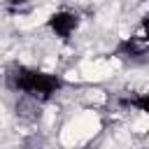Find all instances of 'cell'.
Here are the masks:
<instances>
[{
	"label": "cell",
	"mask_w": 149,
	"mask_h": 149,
	"mask_svg": "<svg viewBox=\"0 0 149 149\" xmlns=\"http://www.w3.org/2000/svg\"><path fill=\"white\" fill-rule=\"evenodd\" d=\"M7 86L14 91H23L26 95L42 102V100H49L61 88V79L56 74H47L40 70H28V68L14 65L7 72Z\"/></svg>",
	"instance_id": "obj_1"
},
{
	"label": "cell",
	"mask_w": 149,
	"mask_h": 149,
	"mask_svg": "<svg viewBox=\"0 0 149 149\" xmlns=\"http://www.w3.org/2000/svg\"><path fill=\"white\" fill-rule=\"evenodd\" d=\"M49 28L58 35V37H70L72 30L77 28V14L72 12H56L49 16Z\"/></svg>",
	"instance_id": "obj_2"
},
{
	"label": "cell",
	"mask_w": 149,
	"mask_h": 149,
	"mask_svg": "<svg viewBox=\"0 0 149 149\" xmlns=\"http://www.w3.org/2000/svg\"><path fill=\"white\" fill-rule=\"evenodd\" d=\"M119 54L123 58H142L147 54V35H144V26L140 28V33L130 40H123L119 44Z\"/></svg>",
	"instance_id": "obj_3"
},
{
	"label": "cell",
	"mask_w": 149,
	"mask_h": 149,
	"mask_svg": "<svg viewBox=\"0 0 149 149\" xmlns=\"http://www.w3.org/2000/svg\"><path fill=\"white\" fill-rule=\"evenodd\" d=\"M16 114L23 119V121H37L40 119V100L30 98V95H23L19 102H16Z\"/></svg>",
	"instance_id": "obj_4"
},
{
	"label": "cell",
	"mask_w": 149,
	"mask_h": 149,
	"mask_svg": "<svg viewBox=\"0 0 149 149\" xmlns=\"http://www.w3.org/2000/svg\"><path fill=\"white\" fill-rule=\"evenodd\" d=\"M26 149H42V140H37V137H33L28 144H26Z\"/></svg>",
	"instance_id": "obj_5"
},
{
	"label": "cell",
	"mask_w": 149,
	"mask_h": 149,
	"mask_svg": "<svg viewBox=\"0 0 149 149\" xmlns=\"http://www.w3.org/2000/svg\"><path fill=\"white\" fill-rule=\"evenodd\" d=\"M7 5H12V7H21V5H26L28 0H5Z\"/></svg>",
	"instance_id": "obj_6"
}]
</instances>
